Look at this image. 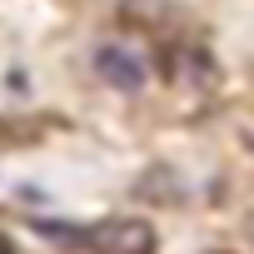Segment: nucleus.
I'll return each mask as SVG.
<instances>
[{
	"mask_svg": "<svg viewBox=\"0 0 254 254\" xmlns=\"http://www.w3.org/2000/svg\"><path fill=\"white\" fill-rule=\"evenodd\" d=\"M0 254H15V244H10V239H5V234H0Z\"/></svg>",
	"mask_w": 254,
	"mask_h": 254,
	"instance_id": "nucleus-3",
	"label": "nucleus"
},
{
	"mask_svg": "<svg viewBox=\"0 0 254 254\" xmlns=\"http://www.w3.org/2000/svg\"><path fill=\"white\" fill-rule=\"evenodd\" d=\"M214 254H224V249H214Z\"/></svg>",
	"mask_w": 254,
	"mask_h": 254,
	"instance_id": "nucleus-4",
	"label": "nucleus"
},
{
	"mask_svg": "<svg viewBox=\"0 0 254 254\" xmlns=\"http://www.w3.org/2000/svg\"><path fill=\"white\" fill-rule=\"evenodd\" d=\"M85 249L95 254H155V229L145 219H100V224H85Z\"/></svg>",
	"mask_w": 254,
	"mask_h": 254,
	"instance_id": "nucleus-1",
	"label": "nucleus"
},
{
	"mask_svg": "<svg viewBox=\"0 0 254 254\" xmlns=\"http://www.w3.org/2000/svg\"><path fill=\"white\" fill-rule=\"evenodd\" d=\"M95 70H100V80L115 85V90H140V85H145V60H140L135 50H125V45H100V50H95Z\"/></svg>",
	"mask_w": 254,
	"mask_h": 254,
	"instance_id": "nucleus-2",
	"label": "nucleus"
}]
</instances>
